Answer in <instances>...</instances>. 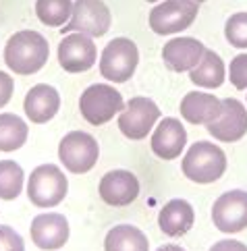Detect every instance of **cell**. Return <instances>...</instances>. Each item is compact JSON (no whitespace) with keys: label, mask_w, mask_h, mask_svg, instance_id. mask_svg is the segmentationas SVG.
I'll return each mask as SVG.
<instances>
[{"label":"cell","mask_w":247,"mask_h":251,"mask_svg":"<svg viewBox=\"0 0 247 251\" xmlns=\"http://www.w3.org/2000/svg\"><path fill=\"white\" fill-rule=\"evenodd\" d=\"M193 2H198V4H201V2H206V0H193Z\"/></svg>","instance_id":"cell-31"},{"label":"cell","mask_w":247,"mask_h":251,"mask_svg":"<svg viewBox=\"0 0 247 251\" xmlns=\"http://www.w3.org/2000/svg\"><path fill=\"white\" fill-rule=\"evenodd\" d=\"M23 189V168L15 160H0V200H17Z\"/></svg>","instance_id":"cell-24"},{"label":"cell","mask_w":247,"mask_h":251,"mask_svg":"<svg viewBox=\"0 0 247 251\" xmlns=\"http://www.w3.org/2000/svg\"><path fill=\"white\" fill-rule=\"evenodd\" d=\"M148 2H156V0H148Z\"/></svg>","instance_id":"cell-32"},{"label":"cell","mask_w":247,"mask_h":251,"mask_svg":"<svg viewBox=\"0 0 247 251\" xmlns=\"http://www.w3.org/2000/svg\"><path fill=\"white\" fill-rule=\"evenodd\" d=\"M73 13V0H35V15L48 27H63Z\"/></svg>","instance_id":"cell-23"},{"label":"cell","mask_w":247,"mask_h":251,"mask_svg":"<svg viewBox=\"0 0 247 251\" xmlns=\"http://www.w3.org/2000/svg\"><path fill=\"white\" fill-rule=\"evenodd\" d=\"M58 158L63 166L73 175H85L96 166L100 148L90 133L71 131L58 143Z\"/></svg>","instance_id":"cell-6"},{"label":"cell","mask_w":247,"mask_h":251,"mask_svg":"<svg viewBox=\"0 0 247 251\" xmlns=\"http://www.w3.org/2000/svg\"><path fill=\"white\" fill-rule=\"evenodd\" d=\"M226 71H224V62L214 50H206L201 60L198 62V67H193L189 71V79L191 83H196L199 87L206 89H216L224 83Z\"/></svg>","instance_id":"cell-20"},{"label":"cell","mask_w":247,"mask_h":251,"mask_svg":"<svg viewBox=\"0 0 247 251\" xmlns=\"http://www.w3.org/2000/svg\"><path fill=\"white\" fill-rule=\"evenodd\" d=\"M210 251H247V245L235 239H222L210 247Z\"/></svg>","instance_id":"cell-29"},{"label":"cell","mask_w":247,"mask_h":251,"mask_svg":"<svg viewBox=\"0 0 247 251\" xmlns=\"http://www.w3.org/2000/svg\"><path fill=\"white\" fill-rule=\"evenodd\" d=\"M187 146V131L179 119H164L152 133V151L160 160H174Z\"/></svg>","instance_id":"cell-16"},{"label":"cell","mask_w":247,"mask_h":251,"mask_svg":"<svg viewBox=\"0 0 247 251\" xmlns=\"http://www.w3.org/2000/svg\"><path fill=\"white\" fill-rule=\"evenodd\" d=\"M69 181L54 164H42L31 170L27 181V197L38 208H54L67 197Z\"/></svg>","instance_id":"cell-3"},{"label":"cell","mask_w":247,"mask_h":251,"mask_svg":"<svg viewBox=\"0 0 247 251\" xmlns=\"http://www.w3.org/2000/svg\"><path fill=\"white\" fill-rule=\"evenodd\" d=\"M13 89H15V83H13V77L0 71V108L8 104V100L13 98Z\"/></svg>","instance_id":"cell-28"},{"label":"cell","mask_w":247,"mask_h":251,"mask_svg":"<svg viewBox=\"0 0 247 251\" xmlns=\"http://www.w3.org/2000/svg\"><path fill=\"white\" fill-rule=\"evenodd\" d=\"M79 110L90 125H104L114 119V114L125 110V102L119 89L108 83H94L79 98Z\"/></svg>","instance_id":"cell-5"},{"label":"cell","mask_w":247,"mask_h":251,"mask_svg":"<svg viewBox=\"0 0 247 251\" xmlns=\"http://www.w3.org/2000/svg\"><path fill=\"white\" fill-rule=\"evenodd\" d=\"M27 123L13 112L0 114V151H15L27 141Z\"/></svg>","instance_id":"cell-22"},{"label":"cell","mask_w":247,"mask_h":251,"mask_svg":"<svg viewBox=\"0 0 247 251\" xmlns=\"http://www.w3.org/2000/svg\"><path fill=\"white\" fill-rule=\"evenodd\" d=\"M206 52V46L196 38H173L171 42L164 44L162 48V60L174 73H187L193 67H198Z\"/></svg>","instance_id":"cell-15"},{"label":"cell","mask_w":247,"mask_h":251,"mask_svg":"<svg viewBox=\"0 0 247 251\" xmlns=\"http://www.w3.org/2000/svg\"><path fill=\"white\" fill-rule=\"evenodd\" d=\"M98 50L94 38L83 33H69L58 44V62L67 73H85L96 65Z\"/></svg>","instance_id":"cell-11"},{"label":"cell","mask_w":247,"mask_h":251,"mask_svg":"<svg viewBox=\"0 0 247 251\" xmlns=\"http://www.w3.org/2000/svg\"><path fill=\"white\" fill-rule=\"evenodd\" d=\"M228 79L237 89H247V54H237L231 60Z\"/></svg>","instance_id":"cell-26"},{"label":"cell","mask_w":247,"mask_h":251,"mask_svg":"<svg viewBox=\"0 0 247 251\" xmlns=\"http://www.w3.org/2000/svg\"><path fill=\"white\" fill-rule=\"evenodd\" d=\"M100 197L104 203L123 208L137 200L139 195V181L131 170H110L100 181Z\"/></svg>","instance_id":"cell-13"},{"label":"cell","mask_w":247,"mask_h":251,"mask_svg":"<svg viewBox=\"0 0 247 251\" xmlns=\"http://www.w3.org/2000/svg\"><path fill=\"white\" fill-rule=\"evenodd\" d=\"M48 40L38 31H19L8 38L4 48L6 67L19 75H33L48 62Z\"/></svg>","instance_id":"cell-1"},{"label":"cell","mask_w":247,"mask_h":251,"mask_svg":"<svg viewBox=\"0 0 247 251\" xmlns=\"http://www.w3.org/2000/svg\"><path fill=\"white\" fill-rule=\"evenodd\" d=\"M156 251H185V249L179 247V245H162V247H158Z\"/></svg>","instance_id":"cell-30"},{"label":"cell","mask_w":247,"mask_h":251,"mask_svg":"<svg viewBox=\"0 0 247 251\" xmlns=\"http://www.w3.org/2000/svg\"><path fill=\"white\" fill-rule=\"evenodd\" d=\"M181 116L191 125H208L222 112V100L204 92H189L181 100Z\"/></svg>","instance_id":"cell-18"},{"label":"cell","mask_w":247,"mask_h":251,"mask_svg":"<svg viewBox=\"0 0 247 251\" xmlns=\"http://www.w3.org/2000/svg\"><path fill=\"white\" fill-rule=\"evenodd\" d=\"M183 175L198 185H210L218 181L226 170V156L216 143L212 141H196L187 150L183 162Z\"/></svg>","instance_id":"cell-2"},{"label":"cell","mask_w":247,"mask_h":251,"mask_svg":"<svg viewBox=\"0 0 247 251\" xmlns=\"http://www.w3.org/2000/svg\"><path fill=\"white\" fill-rule=\"evenodd\" d=\"M199 4L193 0H164L149 13V27L158 35L181 33L196 21Z\"/></svg>","instance_id":"cell-7"},{"label":"cell","mask_w":247,"mask_h":251,"mask_svg":"<svg viewBox=\"0 0 247 251\" xmlns=\"http://www.w3.org/2000/svg\"><path fill=\"white\" fill-rule=\"evenodd\" d=\"M196 222V212L185 200H171L158 214V226L169 237H183Z\"/></svg>","instance_id":"cell-19"},{"label":"cell","mask_w":247,"mask_h":251,"mask_svg":"<svg viewBox=\"0 0 247 251\" xmlns=\"http://www.w3.org/2000/svg\"><path fill=\"white\" fill-rule=\"evenodd\" d=\"M110 23V8L102 0H75L71 19L63 25V33L77 31L90 38H102L104 33H108Z\"/></svg>","instance_id":"cell-8"},{"label":"cell","mask_w":247,"mask_h":251,"mask_svg":"<svg viewBox=\"0 0 247 251\" xmlns=\"http://www.w3.org/2000/svg\"><path fill=\"white\" fill-rule=\"evenodd\" d=\"M212 220L220 232H241L247 228V191L233 189L218 197L212 205Z\"/></svg>","instance_id":"cell-10"},{"label":"cell","mask_w":247,"mask_h":251,"mask_svg":"<svg viewBox=\"0 0 247 251\" xmlns=\"http://www.w3.org/2000/svg\"><path fill=\"white\" fill-rule=\"evenodd\" d=\"M0 251H25L21 235L6 224H0Z\"/></svg>","instance_id":"cell-27"},{"label":"cell","mask_w":247,"mask_h":251,"mask_svg":"<svg viewBox=\"0 0 247 251\" xmlns=\"http://www.w3.org/2000/svg\"><path fill=\"white\" fill-rule=\"evenodd\" d=\"M139 65V50L133 40L114 38L106 44L100 56V73L112 83H125Z\"/></svg>","instance_id":"cell-4"},{"label":"cell","mask_w":247,"mask_h":251,"mask_svg":"<svg viewBox=\"0 0 247 251\" xmlns=\"http://www.w3.org/2000/svg\"><path fill=\"white\" fill-rule=\"evenodd\" d=\"M71 235L69 220L63 214H38L31 220V241L40 249H60Z\"/></svg>","instance_id":"cell-14"},{"label":"cell","mask_w":247,"mask_h":251,"mask_svg":"<svg viewBox=\"0 0 247 251\" xmlns=\"http://www.w3.org/2000/svg\"><path fill=\"white\" fill-rule=\"evenodd\" d=\"M208 133L218 141L233 143L245 137L247 133V108L235 98H224L222 112L216 121L206 125Z\"/></svg>","instance_id":"cell-12"},{"label":"cell","mask_w":247,"mask_h":251,"mask_svg":"<svg viewBox=\"0 0 247 251\" xmlns=\"http://www.w3.org/2000/svg\"><path fill=\"white\" fill-rule=\"evenodd\" d=\"M160 119V108L154 100L148 98H133L129 100L125 110L119 116V129L127 139H146L148 133L154 129V125Z\"/></svg>","instance_id":"cell-9"},{"label":"cell","mask_w":247,"mask_h":251,"mask_svg":"<svg viewBox=\"0 0 247 251\" xmlns=\"http://www.w3.org/2000/svg\"><path fill=\"white\" fill-rule=\"evenodd\" d=\"M23 108H25V114H27V119L31 123L44 125L56 116V112L60 108V96L52 85L40 83L27 92Z\"/></svg>","instance_id":"cell-17"},{"label":"cell","mask_w":247,"mask_h":251,"mask_svg":"<svg viewBox=\"0 0 247 251\" xmlns=\"http://www.w3.org/2000/svg\"><path fill=\"white\" fill-rule=\"evenodd\" d=\"M106 251H148L149 241L137 226L131 224H117L108 230L104 239Z\"/></svg>","instance_id":"cell-21"},{"label":"cell","mask_w":247,"mask_h":251,"mask_svg":"<svg viewBox=\"0 0 247 251\" xmlns=\"http://www.w3.org/2000/svg\"><path fill=\"white\" fill-rule=\"evenodd\" d=\"M224 38L233 48H247V13H235L226 19Z\"/></svg>","instance_id":"cell-25"}]
</instances>
